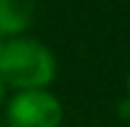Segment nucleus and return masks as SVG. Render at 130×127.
<instances>
[{
	"mask_svg": "<svg viewBox=\"0 0 130 127\" xmlns=\"http://www.w3.org/2000/svg\"><path fill=\"white\" fill-rule=\"evenodd\" d=\"M3 43H5V40H3V37H0V48H3Z\"/></svg>",
	"mask_w": 130,
	"mask_h": 127,
	"instance_id": "423d86ee",
	"label": "nucleus"
},
{
	"mask_svg": "<svg viewBox=\"0 0 130 127\" xmlns=\"http://www.w3.org/2000/svg\"><path fill=\"white\" fill-rule=\"evenodd\" d=\"M5 122L8 127H63L65 107L60 97L48 87L15 90L5 100Z\"/></svg>",
	"mask_w": 130,
	"mask_h": 127,
	"instance_id": "f03ea898",
	"label": "nucleus"
},
{
	"mask_svg": "<svg viewBox=\"0 0 130 127\" xmlns=\"http://www.w3.org/2000/svg\"><path fill=\"white\" fill-rule=\"evenodd\" d=\"M8 92H10V87L5 85V80L0 77V107L5 105V100H8Z\"/></svg>",
	"mask_w": 130,
	"mask_h": 127,
	"instance_id": "20e7f679",
	"label": "nucleus"
},
{
	"mask_svg": "<svg viewBox=\"0 0 130 127\" xmlns=\"http://www.w3.org/2000/svg\"><path fill=\"white\" fill-rule=\"evenodd\" d=\"M0 77L10 90L50 87L58 77L55 52L28 35L8 37L0 48Z\"/></svg>",
	"mask_w": 130,
	"mask_h": 127,
	"instance_id": "f257e3e1",
	"label": "nucleus"
},
{
	"mask_svg": "<svg viewBox=\"0 0 130 127\" xmlns=\"http://www.w3.org/2000/svg\"><path fill=\"white\" fill-rule=\"evenodd\" d=\"M125 92H128V100H130V72H128V77H125Z\"/></svg>",
	"mask_w": 130,
	"mask_h": 127,
	"instance_id": "39448f33",
	"label": "nucleus"
},
{
	"mask_svg": "<svg viewBox=\"0 0 130 127\" xmlns=\"http://www.w3.org/2000/svg\"><path fill=\"white\" fill-rule=\"evenodd\" d=\"M35 15V0H0V37L25 35Z\"/></svg>",
	"mask_w": 130,
	"mask_h": 127,
	"instance_id": "7ed1b4c3",
	"label": "nucleus"
}]
</instances>
